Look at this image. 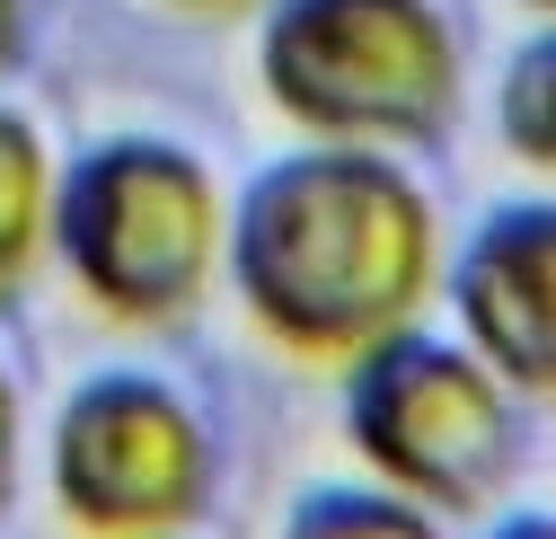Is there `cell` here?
Here are the masks:
<instances>
[{
    "label": "cell",
    "instance_id": "obj_1",
    "mask_svg": "<svg viewBox=\"0 0 556 539\" xmlns=\"http://www.w3.org/2000/svg\"><path fill=\"white\" fill-rule=\"evenodd\" d=\"M222 275L265 346L344 372L380 336L425 327L442 292V213L397 151L309 142L230 195Z\"/></svg>",
    "mask_w": 556,
    "mask_h": 539
},
{
    "label": "cell",
    "instance_id": "obj_2",
    "mask_svg": "<svg viewBox=\"0 0 556 539\" xmlns=\"http://www.w3.org/2000/svg\"><path fill=\"white\" fill-rule=\"evenodd\" d=\"M222 230L230 195L203 151L168 133H106L72 168H53L45 265H62L115 327H177L222 275Z\"/></svg>",
    "mask_w": 556,
    "mask_h": 539
},
{
    "label": "cell",
    "instance_id": "obj_3",
    "mask_svg": "<svg viewBox=\"0 0 556 539\" xmlns=\"http://www.w3.org/2000/svg\"><path fill=\"white\" fill-rule=\"evenodd\" d=\"M256 80L309 142L406 151L451 133L468 62L442 0H274L256 27Z\"/></svg>",
    "mask_w": 556,
    "mask_h": 539
},
{
    "label": "cell",
    "instance_id": "obj_4",
    "mask_svg": "<svg viewBox=\"0 0 556 539\" xmlns=\"http://www.w3.org/2000/svg\"><path fill=\"white\" fill-rule=\"evenodd\" d=\"M344 442L371 487L442 513H477L521 460V398L459 336L397 327L344 363Z\"/></svg>",
    "mask_w": 556,
    "mask_h": 539
},
{
    "label": "cell",
    "instance_id": "obj_5",
    "mask_svg": "<svg viewBox=\"0 0 556 539\" xmlns=\"http://www.w3.org/2000/svg\"><path fill=\"white\" fill-rule=\"evenodd\" d=\"M213 425L160 372H89L53 408L45 487L80 539H186L213 504Z\"/></svg>",
    "mask_w": 556,
    "mask_h": 539
},
{
    "label": "cell",
    "instance_id": "obj_6",
    "mask_svg": "<svg viewBox=\"0 0 556 539\" xmlns=\"http://www.w3.org/2000/svg\"><path fill=\"white\" fill-rule=\"evenodd\" d=\"M442 284H451V310H459V346L513 398L539 408L556 389V204L547 195L495 204L459 239Z\"/></svg>",
    "mask_w": 556,
    "mask_h": 539
},
{
    "label": "cell",
    "instance_id": "obj_7",
    "mask_svg": "<svg viewBox=\"0 0 556 539\" xmlns=\"http://www.w3.org/2000/svg\"><path fill=\"white\" fill-rule=\"evenodd\" d=\"M45 239H53V151L36 115L0 98V301L36 284Z\"/></svg>",
    "mask_w": 556,
    "mask_h": 539
},
{
    "label": "cell",
    "instance_id": "obj_8",
    "mask_svg": "<svg viewBox=\"0 0 556 539\" xmlns=\"http://www.w3.org/2000/svg\"><path fill=\"white\" fill-rule=\"evenodd\" d=\"M283 539H451V530L425 504H406V496H389L371 478H327V487H309L292 504Z\"/></svg>",
    "mask_w": 556,
    "mask_h": 539
},
{
    "label": "cell",
    "instance_id": "obj_9",
    "mask_svg": "<svg viewBox=\"0 0 556 539\" xmlns=\"http://www.w3.org/2000/svg\"><path fill=\"white\" fill-rule=\"evenodd\" d=\"M495 115H504V151L547 177L556 168V36L547 27L504 62V106Z\"/></svg>",
    "mask_w": 556,
    "mask_h": 539
},
{
    "label": "cell",
    "instance_id": "obj_10",
    "mask_svg": "<svg viewBox=\"0 0 556 539\" xmlns=\"http://www.w3.org/2000/svg\"><path fill=\"white\" fill-rule=\"evenodd\" d=\"M18 460H27V416H18V380L0 363V504L18 496Z\"/></svg>",
    "mask_w": 556,
    "mask_h": 539
},
{
    "label": "cell",
    "instance_id": "obj_11",
    "mask_svg": "<svg viewBox=\"0 0 556 539\" xmlns=\"http://www.w3.org/2000/svg\"><path fill=\"white\" fill-rule=\"evenodd\" d=\"M485 539H556V513H539V504H530V513H504Z\"/></svg>",
    "mask_w": 556,
    "mask_h": 539
},
{
    "label": "cell",
    "instance_id": "obj_12",
    "mask_svg": "<svg viewBox=\"0 0 556 539\" xmlns=\"http://www.w3.org/2000/svg\"><path fill=\"white\" fill-rule=\"evenodd\" d=\"M18 45H27V0H0V72L18 62Z\"/></svg>",
    "mask_w": 556,
    "mask_h": 539
},
{
    "label": "cell",
    "instance_id": "obj_13",
    "mask_svg": "<svg viewBox=\"0 0 556 539\" xmlns=\"http://www.w3.org/2000/svg\"><path fill=\"white\" fill-rule=\"evenodd\" d=\"M186 10H239V0H186Z\"/></svg>",
    "mask_w": 556,
    "mask_h": 539
},
{
    "label": "cell",
    "instance_id": "obj_14",
    "mask_svg": "<svg viewBox=\"0 0 556 539\" xmlns=\"http://www.w3.org/2000/svg\"><path fill=\"white\" fill-rule=\"evenodd\" d=\"M530 10H547V0H530Z\"/></svg>",
    "mask_w": 556,
    "mask_h": 539
}]
</instances>
